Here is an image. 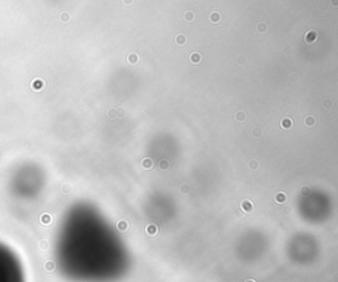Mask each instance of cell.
<instances>
[{"instance_id":"cell-1","label":"cell","mask_w":338,"mask_h":282,"mask_svg":"<svg viewBox=\"0 0 338 282\" xmlns=\"http://www.w3.org/2000/svg\"><path fill=\"white\" fill-rule=\"evenodd\" d=\"M0 282H25L24 269L17 254L0 241Z\"/></svg>"},{"instance_id":"cell-2","label":"cell","mask_w":338,"mask_h":282,"mask_svg":"<svg viewBox=\"0 0 338 282\" xmlns=\"http://www.w3.org/2000/svg\"><path fill=\"white\" fill-rule=\"evenodd\" d=\"M317 38H318V33H317L316 31H309V32H307L304 40H305V42H308V43H313Z\"/></svg>"},{"instance_id":"cell-3","label":"cell","mask_w":338,"mask_h":282,"mask_svg":"<svg viewBox=\"0 0 338 282\" xmlns=\"http://www.w3.org/2000/svg\"><path fill=\"white\" fill-rule=\"evenodd\" d=\"M189 59H190L191 63H194V65H198V63L202 61V56H201L200 53H197V52H193L190 56H189Z\"/></svg>"},{"instance_id":"cell-4","label":"cell","mask_w":338,"mask_h":282,"mask_svg":"<svg viewBox=\"0 0 338 282\" xmlns=\"http://www.w3.org/2000/svg\"><path fill=\"white\" fill-rule=\"evenodd\" d=\"M174 41H176V43H177V45L182 46V45H185V43H186V36H185V34H182V33H180V34H177V36H176Z\"/></svg>"},{"instance_id":"cell-5","label":"cell","mask_w":338,"mask_h":282,"mask_svg":"<svg viewBox=\"0 0 338 282\" xmlns=\"http://www.w3.org/2000/svg\"><path fill=\"white\" fill-rule=\"evenodd\" d=\"M234 119L236 121H239V123H242V121L246 120V113H244L243 111H236L234 113Z\"/></svg>"},{"instance_id":"cell-6","label":"cell","mask_w":338,"mask_h":282,"mask_svg":"<svg viewBox=\"0 0 338 282\" xmlns=\"http://www.w3.org/2000/svg\"><path fill=\"white\" fill-rule=\"evenodd\" d=\"M209 20H210L211 22H219V21H221V15H219V13L217 12V11H214V12L210 13Z\"/></svg>"},{"instance_id":"cell-7","label":"cell","mask_w":338,"mask_h":282,"mask_svg":"<svg viewBox=\"0 0 338 282\" xmlns=\"http://www.w3.org/2000/svg\"><path fill=\"white\" fill-rule=\"evenodd\" d=\"M127 61H128L131 65H136V63L140 61V57H139L138 54H129V56L127 57Z\"/></svg>"},{"instance_id":"cell-8","label":"cell","mask_w":338,"mask_h":282,"mask_svg":"<svg viewBox=\"0 0 338 282\" xmlns=\"http://www.w3.org/2000/svg\"><path fill=\"white\" fill-rule=\"evenodd\" d=\"M304 123H305V125H308V127H313V125H316V119L313 118V116H307L305 118V120H304Z\"/></svg>"},{"instance_id":"cell-9","label":"cell","mask_w":338,"mask_h":282,"mask_svg":"<svg viewBox=\"0 0 338 282\" xmlns=\"http://www.w3.org/2000/svg\"><path fill=\"white\" fill-rule=\"evenodd\" d=\"M281 127L283 128H291V125H292V120L289 118H285V119H283L281 120Z\"/></svg>"},{"instance_id":"cell-10","label":"cell","mask_w":338,"mask_h":282,"mask_svg":"<svg viewBox=\"0 0 338 282\" xmlns=\"http://www.w3.org/2000/svg\"><path fill=\"white\" fill-rule=\"evenodd\" d=\"M266 31H267L266 22H259V24H258V32H259V33H264Z\"/></svg>"},{"instance_id":"cell-11","label":"cell","mask_w":338,"mask_h":282,"mask_svg":"<svg viewBox=\"0 0 338 282\" xmlns=\"http://www.w3.org/2000/svg\"><path fill=\"white\" fill-rule=\"evenodd\" d=\"M185 20H186V21H193L194 20V13L191 12V11H188V12L185 13Z\"/></svg>"},{"instance_id":"cell-12","label":"cell","mask_w":338,"mask_h":282,"mask_svg":"<svg viewBox=\"0 0 338 282\" xmlns=\"http://www.w3.org/2000/svg\"><path fill=\"white\" fill-rule=\"evenodd\" d=\"M115 115H116V109H115V108H111L108 112H107V116H108L110 119H112Z\"/></svg>"},{"instance_id":"cell-13","label":"cell","mask_w":338,"mask_h":282,"mask_svg":"<svg viewBox=\"0 0 338 282\" xmlns=\"http://www.w3.org/2000/svg\"><path fill=\"white\" fill-rule=\"evenodd\" d=\"M332 105H333L332 100H328V99H326V100H324V107H325V108H330Z\"/></svg>"},{"instance_id":"cell-14","label":"cell","mask_w":338,"mask_h":282,"mask_svg":"<svg viewBox=\"0 0 338 282\" xmlns=\"http://www.w3.org/2000/svg\"><path fill=\"white\" fill-rule=\"evenodd\" d=\"M61 20H62V21H69V15H67V13H62V15H61Z\"/></svg>"},{"instance_id":"cell-15","label":"cell","mask_w":338,"mask_h":282,"mask_svg":"<svg viewBox=\"0 0 338 282\" xmlns=\"http://www.w3.org/2000/svg\"><path fill=\"white\" fill-rule=\"evenodd\" d=\"M116 112L119 113V116H124V111H123V108H118L116 109Z\"/></svg>"},{"instance_id":"cell-16","label":"cell","mask_w":338,"mask_h":282,"mask_svg":"<svg viewBox=\"0 0 338 282\" xmlns=\"http://www.w3.org/2000/svg\"><path fill=\"white\" fill-rule=\"evenodd\" d=\"M144 166L145 167H147V166L151 167V161H149V160H145V161H144Z\"/></svg>"},{"instance_id":"cell-17","label":"cell","mask_w":338,"mask_h":282,"mask_svg":"<svg viewBox=\"0 0 338 282\" xmlns=\"http://www.w3.org/2000/svg\"><path fill=\"white\" fill-rule=\"evenodd\" d=\"M132 1H134V0H123V3H124V4H127V5H129V4H132Z\"/></svg>"},{"instance_id":"cell-18","label":"cell","mask_w":338,"mask_h":282,"mask_svg":"<svg viewBox=\"0 0 338 282\" xmlns=\"http://www.w3.org/2000/svg\"><path fill=\"white\" fill-rule=\"evenodd\" d=\"M332 3H333V5L334 7H337L338 5V0H332Z\"/></svg>"}]
</instances>
